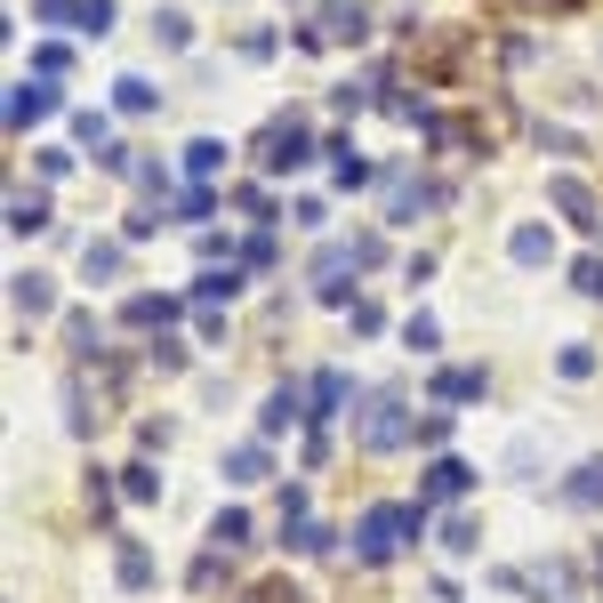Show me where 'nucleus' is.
Here are the masks:
<instances>
[{
    "label": "nucleus",
    "mask_w": 603,
    "mask_h": 603,
    "mask_svg": "<svg viewBox=\"0 0 603 603\" xmlns=\"http://www.w3.org/2000/svg\"><path fill=\"white\" fill-rule=\"evenodd\" d=\"M145 362H153V370H185V346L177 339H153V346H145Z\"/></svg>",
    "instance_id": "35"
},
{
    "label": "nucleus",
    "mask_w": 603,
    "mask_h": 603,
    "mask_svg": "<svg viewBox=\"0 0 603 603\" xmlns=\"http://www.w3.org/2000/svg\"><path fill=\"white\" fill-rule=\"evenodd\" d=\"M81 274H89V290L121 282V242H89V249H81Z\"/></svg>",
    "instance_id": "20"
},
{
    "label": "nucleus",
    "mask_w": 603,
    "mask_h": 603,
    "mask_svg": "<svg viewBox=\"0 0 603 603\" xmlns=\"http://www.w3.org/2000/svg\"><path fill=\"white\" fill-rule=\"evenodd\" d=\"M57 113V89L49 81H25V89L9 97V130H33V121H49Z\"/></svg>",
    "instance_id": "12"
},
{
    "label": "nucleus",
    "mask_w": 603,
    "mask_h": 603,
    "mask_svg": "<svg viewBox=\"0 0 603 603\" xmlns=\"http://www.w3.org/2000/svg\"><path fill=\"white\" fill-rule=\"evenodd\" d=\"M467 491H475V467L467 459H434L427 483H419V507H451V499H467Z\"/></svg>",
    "instance_id": "8"
},
{
    "label": "nucleus",
    "mask_w": 603,
    "mask_h": 603,
    "mask_svg": "<svg viewBox=\"0 0 603 603\" xmlns=\"http://www.w3.org/2000/svg\"><path fill=\"white\" fill-rule=\"evenodd\" d=\"M282 539H290L298 555H330V524H315V515H306V524H290Z\"/></svg>",
    "instance_id": "26"
},
{
    "label": "nucleus",
    "mask_w": 603,
    "mask_h": 603,
    "mask_svg": "<svg viewBox=\"0 0 603 603\" xmlns=\"http://www.w3.org/2000/svg\"><path fill=\"white\" fill-rule=\"evenodd\" d=\"M355 443H362V451H403V443H419V419L403 410V394H379V403L362 410Z\"/></svg>",
    "instance_id": "2"
},
{
    "label": "nucleus",
    "mask_w": 603,
    "mask_h": 603,
    "mask_svg": "<svg viewBox=\"0 0 603 603\" xmlns=\"http://www.w3.org/2000/svg\"><path fill=\"white\" fill-rule=\"evenodd\" d=\"M419 531H427V507H394V499H379V507H362V524H355V555L362 564H394Z\"/></svg>",
    "instance_id": "1"
},
{
    "label": "nucleus",
    "mask_w": 603,
    "mask_h": 603,
    "mask_svg": "<svg viewBox=\"0 0 603 603\" xmlns=\"http://www.w3.org/2000/svg\"><path fill=\"white\" fill-rule=\"evenodd\" d=\"M571 282H579V298H603V258H579Z\"/></svg>",
    "instance_id": "34"
},
{
    "label": "nucleus",
    "mask_w": 603,
    "mask_h": 603,
    "mask_svg": "<svg viewBox=\"0 0 603 603\" xmlns=\"http://www.w3.org/2000/svg\"><path fill=\"white\" fill-rule=\"evenodd\" d=\"M555 370H564V379H588V370H595V346H564V355H555Z\"/></svg>",
    "instance_id": "33"
},
{
    "label": "nucleus",
    "mask_w": 603,
    "mask_h": 603,
    "mask_svg": "<svg viewBox=\"0 0 603 603\" xmlns=\"http://www.w3.org/2000/svg\"><path fill=\"white\" fill-rule=\"evenodd\" d=\"M81 33H113V0H81Z\"/></svg>",
    "instance_id": "36"
},
{
    "label": "nucleus",
    "mask_w": 603,
    "mask_h": 603,
    "mask_svg": "<svg viewBox=\"0 0 603 603\" xmlns=\"http://www.w3.org/2000/svg\"><path fill=\"white\" fill-rule=\"evenodd\" d=\"M547 201H555V210H564L571 225H579V234H595V225H603V218H595L588 177H571V170H555V177H547Z\"/></svg>",
    "instance_id": "7"
},
{
    "label": "nucleus",
    "mask_w": 603,
    "mask_h": 603,
    "mask_svg": "<svg viewBox=\"0 0 603 603\" xmlns=\"http://www.w3.org/2000/svg\"><path fill=\"white\" fill-rule=\"evenodd\" d=\"M249 603H306V588H290V579H258Z\"/></svg>",
    "instance_id": "31"
},
{
    "label": "nucleus",
    "mask_w": 603,
    "mask_h": 603,
    "mask_svg": "<svg viewBox=\"0 0 603 603\" xmlns=\"http://www.w3.org/2000/svg\"><path fill=\"white\" fill-rule=\"evenodd\" d=\"M419 443L434 451V443H451V410H434V419H419Z\"/></svg>",
    "instance_id": "39"
},
{
    "label": "nucleus",
    "mask_w": 603,
    "mask_h": 603,
    "mask_svg": "<svg viewBox=\"0 0 603 603\" xmlns=\"http://www.w3.org/2000/svg\"><path fill=\"white\" fill-rule=\"evenodd\" d=\"M403 346H410V355H434V346H443V330H434V315H410V322H403Z\"/></svg>",
    "instance_id": "28"
},
{
    "label": "nucleus",
    "mask_w": 603,
    "mask_h": 603,
    "mask_svg": "<svg viewBox=\"0 0 603 603\" xmlns=\"http://www.w3.org/2000/svg\"><path fill=\"white\" fill-rule=\"evenodd\" d=\"M443 547L451 555H475L483 539H475V515H443Z\"/></svg>",
    "instance_id": "29"
},
{
    "label": "nucleus",
    "mask_w": 603,
    "mask_h": 603,
    "mask_svg": "<svg viewBox=\"0 0 603 603\" xmlns=\"http://www.w3.org/2000/svg\"><path fill=\"white\" fill-rule=\"evenodd\" d=\"M306 394H315V419H339V410L355 403V386H346V370H315V379H306Z\"/></svg>",
    "instance_id": "14"
},
{
    "label": "nucleus",
    "mask_w": 603,
    "mask_h": 603,
    "mask_svg": "<svg viewBox=\"0 0 603 603\" xmlns=\"http://www.w3.org/2000/svg\"><path fill=\"white\" fill-rule=\"evenodd\" d=\"M113 571H121V588H130V595L153 588V555H145L137 539H113Z\"/></svg>",
    "instance_id": "13"
},
{
    "label": "nucleus",
    "mask_w": 603,
    "mask_h": 603,
    "mask_svg": "<svg viewBox=\"0 0 603 603\" xmlns=\"http://www.w3.org/2000/svg\"><path fill=\"white\" fill-rule=\"evenodd\" d=\"M507 258H515V266H547V258H555V234H547V225H515V234H507Z\"/></svg>",
    "instance_id": "17"
},
{
    "label": "nucleus",
    "mask_w": 603,
    "mask_h": 603,
    "mask_svg": "<svg viewBox=\"0 0 603 603\" xmlns=\"http://www.w3.org/2000/svg\"><path fill=\"white\" fill-rule=\"evenodd\" d=\"M443 185H427V177H403V170H394L386 177V225H410V218H419V210H443Z\"/></svg>",
    "instance_id": "5"
},
{
    "label": "nucleus",
    "mask_w": 603,
    "mask_h": 603,
    "mask_svg": "<svg viewBox=\"0 0 603 603\" xmlns=\"http://www.w3.org/2000/svg\"><path fill=\"white\" fill-rule=\"evenodd\" d=\"M564 507L571 515H603V459H579L564 475Z\"/></svg>",
    "instance_id": "9"
},
{
    "label": "nucleus",
    "mask_w": 603,
    "mask_h": 603,
    "mask_svg": "<svg viewBox=\"0 0 603 603\" xmlns=\"http://www.w3.org/2000/svg\"><path fill=\"white\" fill-rule=\"evenodd\" d=\"M322 40H370V9L362 0H322Z\"/></svg>",
    "instance_id": "11"
},
{
    "label": "nucleus",
    "mask_w": 603,
    "mask_h": 603,
    "mask_svg": "<svg viewBox=\"0 0 603 603\" xmlns=\"http://www.w3.org/2000/svg\"><path fill=\"white\" fill-rule=\"evenodd\" d=\"M210 547H225V555H234V547H249V515H242V507H225L218 524H210Z\"/></svg>",
    "instance_id": "24"
},
{
    "label": "nucleus",
    "mask_w": 603,
    "mask_h": 603,
    "mask_svg": "<svg viewBox=\"0 0 603 603\" xmlns=\"http://www.w3.org/2000/svg\"><path fill=\"white\" fill-rule=\"evenodd\" d=\"M194 298H201V306H234V298H242V266H201Z\"/></svg>",
    "instance_id": "15"
},
{
    "label": "nucleus",
    "mask_w": 603,
    "mask_h": 603,
    "mask_svg": "<svg viewBox=\"0 0 603 603\" xmlns=\"http://www.w3.org/2000/svg\"><path fill=\"white\" fill-rule=\"evenodd\" d=\"M434 394H443V403H483L491 379L483 370H434Z\"/></svg>",
    "instance_id": "18"
},
{
    "label": "nucleus",
    "mask_w": 603,
    "mask_h": 603,
    "mask_svg": "<svg viewBox=\"0 0 603 603\" xmlns=\"http://www.w3.org/2000/svg\"><path fill=\"white\" fill-rule=\"evenodd\" d=\"M121 499H137V507H153V499H161V475L145 467V459H137V467H121Z\"/></svg>",
    "instance_id": "23"
},
{
    "label": "nucleus",
    "mask_w": 603,
    "mask_h": 603,
    "mask_svg": "<svg viewBox=\"0 0 603 603\" xmlns=\"http://www.w3.org/2000/svg\"><path fill=\"white\" fill-rule=\"evenodd\" d=\"M177 218H185V225H201V218H210V194H201V185H194V194H177Z\"/></svg>",
    "instance_id": "37"
},
{
    "label": "nucleus",
    "mask_w": 603,
    "mask_h": 603,
    "mask_svg": "<svg viewBox=\"0 0 603 603\" xmlns=\"http://www.w3.org/2000/svg\"><path fill=\"white\" fill-rule=\"evenodd\" d=\"M9 298H16V315H49V306H57V282H49V274H16Z\"/></svg>",
    "instance_id": "19"
},
{
    "label": "nucleus",
    "mask_w": 603,
    "mask_h": 603,
    "mask_svg": "<svg viewBox=\"0 0 603 603\" xmlns=\"http://www.w3.org/2000/svg\"><path fill=\"white\" fill-rule=\"evenodd\" d=\"M97 339H106V330H97V315H89V306H73V315H65V346H73L81 362H89V355H106Z\"/></svg>",
    "instance_id": "21"
},
{
    "label": "nucleus",
    "mask_w": 603,
    "mask_h": 603,
    "mask_svg": "<svg viewBox=\"0 0 603 603\" xmlns=\"http://www.w3.org/2000/svg\"><path fill=\"white\" fill-rule=\"evenodd\" d=\"M185 170H194V177H218V170H225V145H218V137H194V145H185Z\"/></svg>",
    "instance_id": "25"
},
{
    "label": "nucleus",
    "mask_w": 603,
    "mask_h": 603,
    "mask_svg": "<svg viewBox=\"0 0 603 603\" xmlns=\"http://www.w3.org/2000/svg\"><path fill=\"white\" fill-rule=\"evenodd\" d=\"M298 419H315V394H306L298 379H282L274 394H266V410H258V434H282V427H298Z\"/></svg>",
    "instance_id": "6"
},
{
    "label": "nucleus",
    "mask_w": 603,
    "mask_h": 603,
    "mask_svg": "<svg viewBox=\"0 0 603 603\" xmlns=\"http://www.w3.org/2000/svg\"><path fill=\"white\" fill-rule=\"evenodd\" d=\"M315 161V137H306V121H266V137H258V170L266 177H290V170H306Z\"/></svg>",
    "instance_id": "3"
},
{
    "label": "nucleus",
    "mask_w": 603,
    "mask_h": 603,
    "mask_svg": "<svg viewBox=\"0 0 603 603\" xmlns=\"http://www.w3.org/2000/svg\"><path fill=\"white\" fill-rule=\"evenodd\" d=\"M346 274H362V249L355 242H330L315 258V298L322 306H355V282H346Z\"/></svg>",
    "instance_id": "4"
},
{
    "label": "nucleus",
    "mask_w": 603,
    "mask_h": 603,
    "mask_svg": "<svg viewBox=\"0 0 603 603\" xmlns=\"http://www.w3.org/2000/svg\"><path fill=\"white\" fill-rule=\"evenodd\" d=\"M113 106H121V113H153V81H137V73L113 81Z\"/></svg>",
    "instance_id": "27"
},
{
    "label": "nucleus",
    "mask_w": 603,
    "mask_h": 603,
    "mask_svg": "<svg viewBox=\"0 0 603 603\" xmlns=\"http://www.w3.org/2000/svg\"><path fill=\"white\" fill-rule=\"evenodd\" d=\"M49 225V194H9V234H40Z\"/></svg>",
    "instance_id": "22"
},
{
    "label": "nucleus",
    "mask_w": 603,
    "mask_h": 603,
    "mask_svg": "<svg viewBox=\"0 0 603 603\" xmlns=\"http://www.w3.org/2000/svg\"><path fill=\"white\" fill-rule=\"evenodd\" d=\"M266 475H274L266 443H234V451H225V483H266Z\"/></svg>",
    "instance_id": "16"
},
{
    "label": "nucleus",
    "mask_w": 603,
    "mask_h": 603,
    "mask_svg": "<svg viewBox=\"0 0 603 603\" xmlns=\"http://www.w3.org/2000/svg\"><path fill=\"white\" fill-rule=\"evenodd\" d=\"M177 315H185V306H177V298H161V290H137V298L121 306V322H130V330H153V339H161V330H170Z\"/></svg>",
    "instance_id": "10"
},
{
    "label": "nucleus",
    "mask_w": 603,
    "mask_h": 603,
    "mask_svg": "<svg viewBox=\"0 0 603 603\" xmlns=\"http://www.w3.org/2000/svg\"><path fill=\"white\" fill-rule=\"evenodd\" d=\"M234 201H242V218H258V225H266V218H274V194H266V185H242V194H234Z\"/></svg>",
    "instance_id": "32"
},
{
    "label": "nucleus",
    "mask_w": 603,
    "mask_h": 603,
    "mask_svg": "<svg viewBox=\"0 0 603 603\" xmlns=\"http://www.w3.org/2000/svg\"><path fill=\"white\" fill-rule=\"evenodd\" d=\"M346 322H355V330H362V339H370V330H379L386 315H379V306H370V298H355V306H346Z\"/></svg>",
    "instance_id": "38"
},
{
    "label": "nucleus",
    "mask_w": 603,
    "mask_h": 603,
    "mask_svg": "<svg viewBox=\"0 0 603 603\" xmlns=\"http://www.w3.org/2000/svg\"><path fill=\"white\" fill-rule=\"evenodd\" d=\"M161 49H185V40H194V16H177V9H161Z\"/></svg>",
    "instance_id": "30"
}]
</instances>
